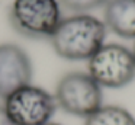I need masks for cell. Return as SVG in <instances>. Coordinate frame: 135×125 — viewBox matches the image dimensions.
I'll return each instance as SVG.
<instances>
[{
  "label": "cell",
  "mask_w": 135,
  "mask_h": 125,
  "mask_svg": "<svg viewBox=\"0 0 135 125\" xmlns=\"http://www.w3.org/2000/svg\"><path fill=\"white\" fill-rule=\"evenodd\" d=\"M87 61V73L100 87L119 89L135 78L132 51L119 44H103Z\"/></svg>",
  "instance_id": "cell-3"
},
{
  "label": "cell",
  "mask_w": 135,
  "mask_h": 125,
  "mask_svg": "<svg viewBox=\"0 0 135 125\" xmlns=\"http://www.w3.org/2000/svg\"><path fill=\"white\" fill-rule=\"evenodd\" d=\"M3 108L16 125H45L52 119L57 102L45 89L26 84L7 96Z\"/></svg>",
  "instance_id": "cell-5"
},
{
  "label": "cell",
  "mask_w": 135,
  "mask_h": 125,
  "mask_svg": "<svg viewBox=\"0 0 135 125\" xmlns=\"http://www.w3.org/2000/svg\"><path fill=\"white\" fill-rule=\"evenodd\" d=\"M45 125H61V124H57V122H52V121H51V122H48V124H45Z\"/></svg>",
  "instance_id": "cell-11"
},
{
  "label": "cell",
  "mask_w": 135,
  "mask_h": 125,
  "mask_svg": "<svg viewBox=\"0 0 135 125\" xmlns=\"http://www.w3.org/2000/svg\"><path fill=\"white\" fill-rule=\"evenodd\" d=\"M32 63L23 48L16 44L0 45V98L6 99L15 90L31 84Z\"/></svg>",
  "instance_id": "cell-6"
},
{
  "label": "cell",
  "mask_w": 135,
  "mask_h": 125,
  "mask_svg": "<svg viewBox=\"0 0 135 125\" xmlns=\"http://www.w3.org/2000/svg\"><path fill=\"white\" fill-rule=\"evenodd\" d=\"M58 2L67 10L76 12V13H84L87 10H93V9L106 4L108 0H58Z\"/></svg>",
  "instance_id": "cell-9"
},
{
  "label": "cell",
  "mask_w": 135,
  "mask_h": 125,
  "mask_svg": "<svg viewBox=\"0 0 135 125\" xmlns=\"http://www.w3.org/2000/svg\"><path fill=\"white\" fill-rule=\"evenodd\" d=\"M12 28L29 39H50L62 20L58 0H13L9 10Z\"/></svg>",
  "instance_id": "cell-2"
},
{
  "label": "cell",
  "mask_w": 135,
  "mask_h": 125,
  "mask_svg": "<svg viewBox=\"0 0 135 125\" xmlns=\"http://www.w3.org/2000/svg\"><path fill=\"white\" fill-rule=\"evenodd\" d=\"M106 25L87 13H76L60 22L50 41L57 55L64 60H89L105 44Z\"/></svg>",
  "instance_id": "cell-1"
},
{
  "label": "cell",
  "mask_w": 135,
  "mask_h": 125,
  "mask_svg": "<svg viewBox=\"0 0 135 125\" xmlns=\"http://www.w3.org/2000/svg\"><path fill=\"white\" fill-rule=\"evenodd\" d=\"M0 125H16L15 122L9 118V115L6 113L3 105H0Z\"/></svg>",
  "instance_id": "cell-10"
},
{
  "label": "cell",
  "mask_w": 135,
  "mask_h": 125,
  "mask_svg": "<svg viewBox=\"0 0 135 125\" xmlns=\"http://www.w3.org/2000/svg\"><path fill=\"white\" fill-rule=\"evenodd\" d=\"M105 25L122 38H135V0H108Z\"/></svg>",
  "instance_id": "cell-7"
},
{
  "label": "cell",
  "mask_w": 135,
  "mask_h": 125,
  "mask_svg": "<svg viewBox=\"0 0 135 125\" xmlns=\"http://www.w3.org/2000/svg\"><path fill=\"white\" fill-rule=\"evenodd\" d=\"M55 102L64 112L87 118L103 105L102 87L89 73L71 71L60 78L55 89Z\"/></svg>",
  "instance_id": "cell-4"
},
{
  "label": "cell",
  "mask_w": 135,
  "mask_h": 125,
  "mask_svg": "<svg viewBox=\"0 0 135 125\" xmlns=\"http://www.w3.org/2000/svg\"><path fill=\"white\" fill-rule=\"evenodd\" d=\"M84 125H135V116L122 106L102 105L84 118Z\"/></svg>",
  "instance_id": "cell-8"
},
{
  "label": "cell",
  "mask_w": 135,
  "mask_h": 125,
  "mask_svg": "<svg viewBox=\"0 0 135 125\" xmlns=\"http://www.w3.org/2000/svg\"><path fill=\"white\" fill-rule=\"evenodd\" d=\"M132 55H134V60H135V45H134V49H132Z\"/></svg>",
  "instance_id": "cell-12"
}]
</instances>
